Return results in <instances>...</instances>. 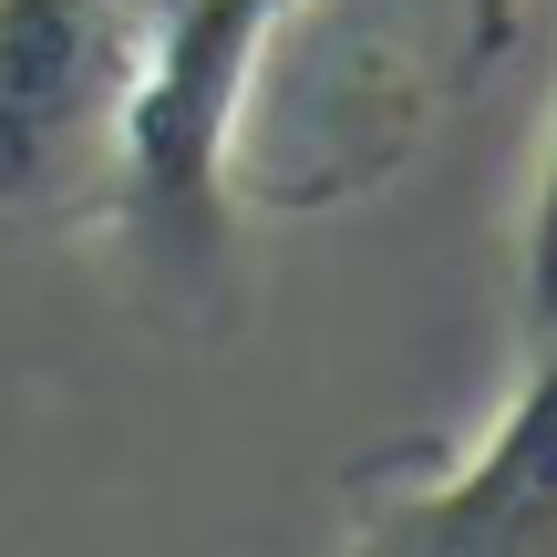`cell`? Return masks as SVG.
<instances>
[{
	"label": "cell",
	"mask_w": 557,
	"mask_h": 557,
	"mask_svg": "<svg viewBox=\"0 0 557 557\" xmlns=\"http://www.w3.org/2000/svg\"><path fill=\"white\" fill-rule=\"evenodd\" d=\"M465 73L475 0H278L238 73L227 145L248 124V186H361L423 145V114Z\"/></svg>",
	"instance_id": "cell-1"
},
{
	"label": "cell",
	"mask_w": 557,
	"mask_h": 557,
	"mask_svg": "<svg viewBox=\"0 0 557 557\" xmlns=\"http://www.w3.org/2000/svg\"><path fill=\"white\" fill-rule=\"evenodd\" d=\"M156 0H0V227L94 218L135 165Z\"/></svg>",
	"instance_id": "cell-2"
},
{
	"label": "cell",
	"mask_w": 557,
	"mask_h": 557,
	"mask_svg": "<svg viewBox=\"0 0 557 557\" xmlns=\"http://www.w3.org/2000/svg\"><path fill=\"white\" fill-rule=\"evenodd\" d=\"M351 527L393 557H557V341H527L517 393L455 465L372 485Z\"/></svg>",
	"instance_id": "cell-3"
},
{
	"label": "cell",
	"mask_w": 557,
	"mask_h": 557,
	"mask_svg": "<svg viewBox=\"0 0 557 557\" xmlns=\"http://www.w3.org/2000/svg\"><path fill=\"white\" fill-rule=\"evenodd\" d=\"M517 310L527 341H557V114L537 145V176H527V227H517Z\"/></svg>",
	"instance_id": "cell-4"
},
{
	"label": "cell",
	"mask_w": 557,
	"mask_h": 557,
	"mask_svg": "<svg viewBox=\"0 0 557 557\" xmlns=\"http://www.w3.org/2000/svg\"><path fill=\"white\" fill-rule=\"evenodd\" d=\"M156 11H176V0H156Z\"/></svg>",
	"instance_id": "cell-5"
}]
</instances>
